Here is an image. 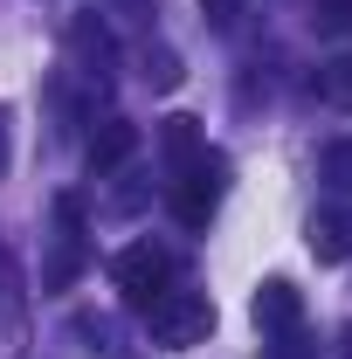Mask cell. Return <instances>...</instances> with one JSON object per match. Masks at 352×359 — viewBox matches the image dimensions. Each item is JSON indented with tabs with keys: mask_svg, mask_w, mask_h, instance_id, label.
Returning a JSON list of instances; mask_svg holds the SVG:
<instances>
[{
	"mask_svg": "<svg viewBox=\"0 0 352 359\" xmlns=\"http://www.w3.org/2000/svg\"><path fill=\"white\" fill-rule=\"evenodd\" d=\"M152 346H166V353H194V346H208V332H215V304H208V290H166L152 311Z\"/></svg>",
	"mask_w": 352,
	"mask_h": 359,
	"instance_id": "cell-1",
	"label": "cell"
},
{
	"mask_svg": "<svg viewBox=\"0 0 352 359\" xmlns=\"http://www.w3.org/2000/svg\"><path fill=\"white\" fill-rule=\"evenodd\" d=\"M145 76H152L159 90H173L180 83V55H173V48H152V55H145Z\"/></svg>",
	"mask_w": 352,
	"mask_h": 359,
	"instance_id": "cell-12",
	"label": "cell"
},
{
	"mask_svg": "<svg viewBox=\"0 0 352 359\" xmlns=\"http://www.w3.org/2000/svg\"><path fill=\"white\" fill-rule=\"evenodd\" d=\"M311 28L318 35H352V0H311Z\"/></svg>",
	"mask_w": 352,
	"mask_h": 359,
	"instance_id": "cell-11",
	"label": "cell"
},
{
	"mask_svg": "<svg viewBox=\"0 0 352 359\" xmlns=\"http://www.w3.org/2000/svg\"><path fill=\"white\" fill-rule=\"evenodd\" d=\"M0 166H7V104H0Z\"/></svg>",
	"mask_w": 352,
	"mask_h": 359,
	"instance_id": "cell-14",
	"label": "cell"
},
{
	"mask_svg": "<svg viewBox=\"0 0 352 359\" xmlns=\"http://www.w3.org/2000/svg\"><path fill=\"white\" fill-rule=\"evenodd\" d=\"M242 7H249V0H201V14H208V21H215V28H228V21H235V14H242Z\"/></svg>",
	"mask_w": 352,
	"mask_h": 359,
	"instance_id": "cell-13",
	"label": "cell"
},
{
	"mask_svg": "<svg viewBox=\"0 0 352 359\" xmlns=\"http://www.w3.org/2000/svg\"><path fill=\"white\" fill-rule=\"evenodd\" d=\"M318 173H325V187H339V194H352V138H332V145H325Z\"/></svg>",
	"mask_w": 352,
	"mask_h": 359,
	"instance_id": "cell-10",
	"label": "cell"
},
{
	"mask_svg": "<svg viewBox=\"0 0 352 359\" xmlns=\"http://www.w3.org/2000/svg\"><path fill=\"white\" fill-rule=\"evenodd\" d=\"M138 152V125L132 118H104L97 132H90V173H111V166H125Z\"/></svg>",
	"mask_w": 352,
	"mask_h": 359,
	"instance_id": "cell-5",
	"label": "cell"
},
{
	"mask_svg": "<svg viewBox=\"0 0 352 359\" xmlns=\"http://www.w3.org/2000/svg\"><path fill=\"white\" fill-rule=\"evenodd\" d=\"M249 311H256L263 332H297V325H304V290H297L290 276H269V283H256V304H249Z\"/></svg>",
	"mask_w": 352,
	"mask_h": 359,
	"instance_id": "cell-4",
	"label": "cell"
},
{
	"mask_svg": "<svg viewBox=\"0 0 352 359\" xmlns=\"http://www.w3.org/2000/svg\"><path fill=\"white\" fill-rule=\"evenodd\" d=\"M318 97H325V104H339V111H352V55H339V62H325V69H318Z\"/></svg>",
	"mask_w": 352,
	"mask_h": 359,
	"instance_id": "cell-9",
	"label": "cell"
},
{
	"mask_svg": "<svg viewBox=\"0 0 352 359\" xmlns=\"http://www.w3.org/2000/svg\"><path fill=\"white\" fill-rule=\"evenodd\" d=\"M69 55H83V62H111V28H104L97 14H76V21H69Z\"/></svg>",
	"mask_w": 352,
	"mask_h": 359,
	"instance_id": "cell-8",
	"label": "cell"
},
{
	"mask_svg": "<svg viewBox=\"0 0 352 359\" xmlns=\"http://www.w3.org/2000/svg\"><path fill=\"white\" fill-rule=\"evenodd\" d=\"M221 194H228V159H221V152H201V159L173 180V215L187 228H208L215 208H221Z\"/></svg>",
	"mask_w": 352,
	"mask_h": 359,
	"instance_id": "cell-2",
	"label": "cell"
},
{
	"mask_svg": "<svg viewBox=\"0 0 352 359\" xmlns=\"http://www.w3.org/2000/svg\"><path fill=\"white\" fill-rule=\"evenodd\" d=\"M111 276H118V290H125V304H132V311H152V304L166 297L173 256H166V249H152V242H132V249H118Z\"/></svg>",
	"mask_w": 352,
	"mask_h": 359,
	"instance_id": "cell-3",
	"label": "cell"
},
{
	"mask_svg": "<svg viewBox=\"0 0 352 359\" xmlns=\"http://www.w3.org/2000/svg\"><path fill=\"white\" fill-rule=\"evenodd\" d=\"M311 256H318V263H346L352 256V222L346 215H318V222H311Z\"/></svg>",
	"mask_w": 352,
	"mask_h": 359,
	"instance_id": "cell-6",
	"label": "cell"
},
{
	"mask_svg": "<svg viewBox=\"0 0 352 359\" xmlns=\"http://www.w3.org/2000/svg\"><path fill=\"white\" fill-rule=\"evenodd\" d=\"M166 159H173V173H187V166H194V159H201V152H208V145H201V118H187V111H180V118H166Z\"/></svg>",
	"mask_w": 352,
	"mask_h": 359,
	"instance_id": "cell-7",
	"label": "cell"
}]
</instances>
